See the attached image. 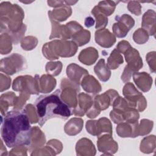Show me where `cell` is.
Here are the masks:
<instances>
[{
  "label": "cell",
  "mask_w": 156,
  "mask_h": 156,
  "mask_svg": "<svg viewBox=\"0 0 156 156\" xmlns=\"http://www.w3.org/2000/svg\"><path fill=\"white\" fill-rule=\"evenodd\" d=\"M60 90L48 94L40 95L35 102L38 124L42 127L49 119L58 118L67 119L73 114V109L62 99Z\"/></svg>",
  "instance_id": "2"
},
{
  "label": "cell",
  "mask_w": 156,
  "mask_h": 156,
  "mask_svg": "<svg viewBox=\"0 0 156 156\" xmlns=\"http://www.w3.org/2000/svg\"><path fill=\"white\" fill-rule=\"evenodd\" d=\"M123 95L130 107L136 108L139 112H143L146 108L147 102L144 97L132 83L129 82L124 85Z\"/></svg>",
  "instance_id": "4"
},
{
  "label": "cell",
  "mask_w": 156,
  "mask_h": 156,
  "mask_svg": "<svg viewBox=\"0 0 156 156\" xmlns=\"http://www.w3.org/2000/svg\"><path fill=\"white\" fill-rule=\"evenodd\" d=\"M94 71L99 80L105 82L110 77L111 71L105 64L104 58L100 59L94 67Z\"/></svg>",
  "instance_id": "10"
},
{
  "label": "cell",
  "mask_w": 156,
  "mask_h": 156,
  "mask_svg": "<svg viewBox=\"0 0 156 156\" xmlns=\"http://www.w3.org/2000/svg\"><path fill=\"white\" fill-rule=\"evenodd\" d=\"M91 13L96 20V25L95 26L96 29H102L107 26L108 23V18H107V16L98 9L97 5L92 9Z\"/></svg>",
  "instance_id": "13"
},
{
  "label": "cell",
  "mask_w": 156,
  "mask_h": 156,
  "mask_svg": "<svg viewBox=\"0 0 156 156\" xmlns=\"http://www.w3.org/2000/svg\"><path fill=\"white\" fill-rule=\"evenodd\" d=\"M94 20L91 16H88L85 18V26L87 27H90L94 25Z\"/></svg>",
  "instance_id": "14"
},
{
  "label": "cell",
  "mask_w": 156,
  "mask_h": 156,
  "mask_svg": "<svg viewBox=\"0 0 156 156\" xmlns=\"http://www.w3.org/2000/svg\"><path fill=\"white\" fill-rule=\"evenodd\" d=\"M133 81L136 85L140 82H143L141 90L143 92L148 91L152 86V79L149 74L145 72L142 73H133L132 74Z\"/></svg>",
  "instance_id": "9"
},
{
  "label": "cell",
  "mask_w": 156,
  "mask_h": 156,
  "mask_svg": "<svg viewBox=\"0 0 156 156\" xmlns=\"http://www.w3.org/2000/svg\"><path fill=\"white\" fill-rule=\"evenodd\" d=\"M26 108L13 109L1 116V135L5 145L10 148L30 145L32 127L30 125Z\"/></svg>",
  "instance_id": "1"
},
{
  "label": "cell",
  "mask_w": 156,
  "mask_h": 156,
  "mask_svg": "<svg viewBox=\"0 0 156 156\" xmlns=\"http://www.w3.org/2000/svg\"><path fill=\"white\" fill-rule=\"evenodd\" d=\"M81 85L87 93L96 94L101 91V86L96 79L90 75H86L82 80Z\"/></svg>",
  "instance_id": "8"
},
{
  "label": "cell",
  "mask_w": 156,
  "mask_h": 156,
  "mask_svg": "<svg viewBox=\"0 0 156 156\" xmlns=\"http://www.w3.org/2000/svg\"><path fill=\"white\" fill-rule=\"evenodd\" d=\"M102 39L96 43L103 48H110L116 42L115 37L108 29H102L97 30L95 32V40Z\"/></svg>",
  "instance_id": "7"
},
{
  "label": "cell",
  "mask_w": 156,
  "mask_h": 156,
  "mask_svg": "<svg viewBox=\"0 0 156 156\" xmlns=\"http://www.w3.org/2000/svg\"><path fill=\"white\" fill-rule=\"evenodd\" d=\"M115 20L117 23H114L112 29L114 34L118 38L125 37L135 24L133 19L126 14L122 16H116Z\"/></svg>",
  "instance_id": "5"
},
{
  "label": "cell",
  "mask_w": 156,
  "mask_h": 156,
  "mask_svg": "<svg viewBox=\"0 0 156 156\" xmlns=\"http://www.w3.org/2000/svg\"><path fill=\"white\" fill-rule=\"evenodd\" d=\"M138 121H124L118 124L116 127V133L122 138H135L140 135Z\"/></svg>",
  "instance_id": "6"
},
{
  "label": "cell",
  "mask_w": 156,
  "mask_h": 156,
  "mask_svg": "<svg viewBox=\"0 0 156 156\" xmlns=\"http://www.w3.org/2000/svg\"><path fill=\"white\" fill-rule=\"evenodd\" d=\"M122 54H124L127 65L125 66L121 79L124 82H127L130 79L132 73L140 70L143 65L138 51L131 46L126 49Z\"/></svg>",
  "instance_id": "3"
},
{
  "label": "cell",
  "mask_w": 156,
  "mask_h": 156,
  "mask_svg": "<svg viewBox=\"0 0 156 156\" xmlns=\"http://www.w3.org/2000/svg\"><path fill=\"white\" fill-rule=\"evenodd\" d=\"M123 63V58L120 52L115 49L110 54L108 58L107 66L109 69H115Z\"/></svg>",
  "instance_id": "12"
},
{
  "label": "cell",
  "mask_w": 156,
  "mask_h": 156,
  "mask_svg": "<svg viewBox=\"0 0 156 156\" xmlns=\"http://www.w3.org/2000/svg\"><path fill=\"white\" fill-rule=\"evenodd\" d=\"M155 12L149 9L143 17L142 27L147 30L150 35H155Z\"/></svg>",
  "instance_id": "11"
}]
</instances>
